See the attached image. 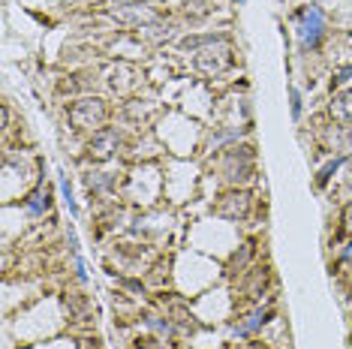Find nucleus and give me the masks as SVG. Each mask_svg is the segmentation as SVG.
Returning a JSON list of instances; mask_svg holds the SVG:
<instances>
[{"label":"nucleus","mask_w":352,"mask_h":349,"mask_svg":"<svg viewBox=\"0 0 352 349\" xmlns=\"http://www.w3.org/2000/svg\"><path fill=\"white\" fill-rule=\"evenodd\" d=\"M220 172H223V181H226L229 187L244 184V181L253 174V148H247V145H232L226 154H223Z\"/></svg>","instance_id":"nucleus-3"},{"label":"nucleus","mask_w":352,"mask_h":349,"mask_svg":"<svg viewBox=\"0 0 352 349\" xmlns=\"http://www.w3.org/2000/svg\"><path fill=\"white\" fill-rule=\"evenodd\" d=\"M58 187H60V196H63V205L69 208V214H78V205L73 199V190H69V181L63 178V174H58Z\"/></svg>","instance_id":"nucleus-14"},{"label":"nucleus","mask_w":352,"mask_h":349,"mask_svg":"<svg viewBox=\"0 0 352 349\" xmlns=\"http://www.w3.org/2000/svg\"><path fill=\"white\" fill-rule=\"evenodd\" d=\"M250 205H253V199L247 190L232 187L223 196H217L214 214H217L220 220H229V223H241V220H247V214H250Z\"/></svg>","instance_id":"nucleus-4"},{"label":"nucleus","mask_w":352,"mask_h":349,"mask_svg":"<svg viewBox=\"0 0 352 349\" xmlns=\"http://www.w3.org/2000/svg\"><path fill=\"white\" fill-rule=\"evenodd\" d=\"M190 15H208L211 12V0H184Z\"/></svg>","instance_id":"nucleus-16"},{"label":"nucleus","mask_w":352,"mask_h":349,"mask_svg":"<svg viewBox=\"0 0 352 349\" xmlns=\"http://www.w3.org/2000/svg\"><path fill=\"white\" fill-rule=\"evenodd\" d=\"M244 130H247V126H244ZM244 130H220L217 136L211 139V145H214V148H220V145H226V142H238V139H241V133H244Z\"/></svg>","instance_id":"nucleus-15"},{"label":"nucleus","mask_w":352,"mask_h":349,"mask_svg":"<svg viewBox=\"0 0 352 349\" xmlns=\"http://www.w3.org/2000/svg\"><path fill=\"white\" fill-rule=\"evenodd\" d=\"M271 316H274L271 307H253V311H247L238 322H232V337H238V340L253 337L256 331H262L271 322Z\"/></svg>","instance_id":"nucleus-5"},{"label":"nucleus","mask_w":352,"mask_h":349,"mask_svg":"<svg viewBox=\"0 0 352 349\" xmlns=\"http://www.w3.org/2000/svg\"><path fill=\"white\" fill-rule=\"evenodd\" d=\"M118 142L121 139H118L115 130H100V133H94L91 145H87V154H91V160H109L118 150Z\"/></svg>","instance_id":"nucleus-7"},{"label":"nucleus","mask_w":352,"mask_h":349,"mask_svg":"<svg viewBox=\"0 0 352 349\" xmlns=\"http://www.w3.org/2000/svg\"><path fill=\"white\" fill-rule=\"evenodd\" d=\"M346 187L352 190V169H349V174H346Z\"/></svg>","instance_id":"nucleus-21"},{"label":"nucleus","mask_w":352,"mask_h":349,"mask_svg":"<svg viewBox=\"0 0 352 349\" xmlns=\"http://www.w3.org/2000/svg\"><path fill=\"white\" fill-rule=\"evenodd\" d=\"M214 43H226L223 34H208V36H184L181 39V49L184 52H196L199 45H214Z\"/></svg>","instance_id":"nucleus-10"},{"label":"nucleus","mask_w":352,"mask_h":349,"mask_svg":"<svg viewBox=\"0 0 352 349\" xmlns=\"http://www.w3.org/2000/svg\"><path fill=\"white\" fill-rule=\"evenodd\" d=\"M145 325L151 331H157L160 337H172L175 335V325L169 319H163V316H145Z\"/></svg>","instance_id":"nucleus-13"},{"label":"nucleus","mask_w":352,"mask_h":349,"mask_svg":"<svg viewBox=\"0 0 352 349\" xmlns=\"http://www.w3.org/2000/svg\"><path fill=\"white\" fill-rule=\"evenodd\" d=\"M343 163H346V157H334V160L328 163V166H322V169H319V174H316V187H319V190L328 187V181H331L334 174L343 169Z\"/></svg>","instance_id":"nucleus-11"},{"label":"nucleus","mask_w":352,"mask_h":349,"mask_svg":"<svg viewBox=\"0 0 352 349\" xmlns=\"http://www.w3.org/2000/svg\"><path fill=\"white\" fill-rule=\"evenodd\" d=\"M67 117L76 130H94L100 133L102 124L109 121V106L106 100L100 97H82V100H73L67 109Z\"/></svg>","instance_id":"nucleus-2"},{"label":"nucleus","mask_w":352,"mask_h":349,"mask_svg":"<svg viewBox=\"0 0 352 349\" xmlns=\"http://www.w3.org/2000/svg\"><path fill=\"white\" fill-rule=\"evenodd\" d=\"M232 3H238V6H244V3H247V0H232Z\"/></svg>","instance_id":"nucleus-22"},{"label":"nucleus","mask_w":352,"mask_h":349,"mask_svg":"<svg viewBox=\"0 0 352 349\" xmlns=\"http://www.w3.org/2000/svg\"><path fill=\"white\" fill-rule=\"evenodd\" d=\"M325 30H328V21L319 6H301V10L295 12V36H298V49L304 54L316 52L319 45H322Z\"/></svg>","instance_id":"nucleus-1"},{"label":"nucleus","mask_w":352,"mask_h":349,"mask_svg":"<svg viewBox=\"0 0 352 349\" xmlns=\"http://www.w3.org/2000/svg\"><path fill=\"white\" fill-rule=\"evenodd\" d=\"M349 280H352V277H349Z\"/></svg>","instance_id":"nucleus-23"},{"label":"nucleus","mask_w":352,"mask_h":349,"mask_svg":"<svg viewBox=\"0 0 352 349\" xmlns=\"http://www.w3.org/2000/svg\"><path fill=\"white\" fill-rule=\"evenodd\" d=\"M118 21H124V25H133L135 30H145V27H154V25H160V15L154 12V10H148V6H118L115 12Z\"/></svg>","instance_id":"nucleus-6"},{"label":"nucleus","mask_w":352,"mask_h":349,"mask_svg":"<svg viewBox=\"0 0 352 349\" xmlns=\"http://www.w3.org/2000/svg\"><path fill=\"white\" fill-rule=\"evenodd\" d=\"M250 259H253V244H241V250L232 256L229 262V271L232 274H238V271H247V265H250Z\"/></svg>","instance_id":"nucleus-12"},{"label":"nucleus","mask_w":352,"mask_h":349,"mask_svg":"<svg viewBox=\"0 0 352 349\" xmlns=\"http://www.w3.org/2000/svg\"><path fill=\"white\" fill-rule=\"evenodd\" d=\"M328 112L338 124H352V87L346 91H338L331 97V106H328Z\"/></svg>","instance_id":"nucleus-9"},{"label":"nucleus","mask_w":352,"mask_h":349,"mask_svg":"<svg viewBox=\"0 0 352 349\" xmlns=\"http://www.w3.org/2000/svg\"><path fill=\"white\" fill-rule=\"evenodd\" d=\"M21 205H25V211L30 214V217H43V214L52 208V190L45 184H36L25 199H21Z\"/></svg>","instance_id":"nucleus-8"},{"label":"nucleus","mask_w":352,"mask_h":349,"mask_svg":"<svg viewBox=\"0 0 352 349\" xmlns=\"http://www.w3.org/2000/svg\"><path fill=\"white\" fill-rule=\"evenodd\" d=\"M349 78H352V63L349 67H340L338 73H334V85H343V82H349Z\"/></svg>","instance_id":"nucleus-19"},{"label":"nucleus","mask_w":352,"mask_h":349,"mask_svg":"<svg viewBox=\"0 0 352 349\" xmlns=\"http://www.w3.org/2000/svg\"><path fill=\"white\" fill-rule=\"evenodd\" d=\"M111 3H118V6H139V3H148V0H111Z\"/></svg>","instance_id":"nucleus-20"},{"label":"nucleus","mask_w":352,"mask_h":349,"mask_svg":"<svg viewBox=\"0 0 352 349\" xmlns=\"http://www.w3.org/2000/svg\"><path fill=\"white\" fill-rule=\"evenodd\" d=\"M289 112H292V121H301V91L298 87H289Z\"/></svg>","instance_id":"nucleus-17"},{"label":"nucleus","mask_w":352,"mask_h":349,"mask_svg":"<svg viewBox=\"0 0 352 349\" xmlns=\"http://www.w3.org/2000/svg\"><path fill=\"white\" fill-rule=\"evenodd\" d=\"M340 229H343V235H349L352 238V202L343 208V214H340Z\"/></svg>","instance_id":"nucleus-18"}]
</instances>
